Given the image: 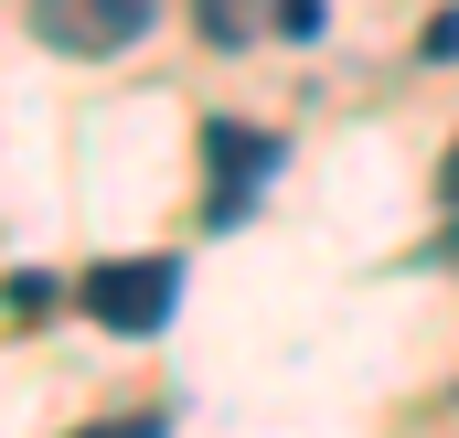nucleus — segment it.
<instances>
[{
    "label": "nucleus",
    "mask_w": 459,
    "mask_h": 438,
    "mask_svg": "<svg viewBox=\"0 0 459 438\" xmlns=\"http://www.w3.org/2000/svg\"><path fill=\"white\" fill-rule=\"evenodd\" d=\"M86 321L128 331V342H150V331L182 311V257H108V267H86Z\"/></svg>",
    "instance_id": "f257e3e1"
},
{
    "label": "nucleus",
    "mask_w": 459,
    "mask_h": 438,
    "mask_svg": "<svg viewBox=\"0 0 459 438\" xmlns=\"http://www.w3.org/2000/svg\"><path fill=\"white\" fill-rule=\"evenodd\" d=\"M150 11L160 0H32V32L54 54H117V43L150 32Z\"/></svg>",
    "instance_id": "f03ea898"
},
{
    "label": "nucleus",
    "mask_w": 459,
    "mask_h": 438,
    "mask_svg": "<svg viewBox=\"0 0 459 438\" xmlns=\"http://www.w3.org/2000/svg\"><path fill=\"white\" fill-rule=\"evenodd\" d=\"M204 161H214V224H235V215H246V193L278 171V139H256V128L214 118V128H204Z\"/></svg>",
    "instance_id": "7ed1b4c3"
},
{
    "label": "nucleus",
    "mask_w": 459,
    "mask_h": 438,
    "mask_svg": "<svg viewBox=\"0 0 459 438\" xmlns=\"http://www.w3.org/2000/svg\"><path fill=\"white\" fill-rule=\"evenodd\" d=\"M204 32H214V43H246V32H256V0H204Z\"/></svg>",
    "instance_id": "20e7f679"
},
{
    "label": "nucleus",
    "mask_w": 459,
    "mask_h": 438,
    "mask_svg": "<svg viewBox=\"0 0 459 438\" xmlns=\"http://www.w3.org/2000/svg\"><path fill=\"white\" fill-rule=\"evenodd\" d=\"M65 438H160V407H128V417H97V428H65Z\"/></svg>",
    "instance_id": "39448f33"
},
{
    "label": "nucleus",
    "mask_w": 459,
    "mask_h": 438,
    "mask_svg": "<svg viewBox=\"0 0 459 438\" xmlns=\"http://www.w3.org/2000/svg\"><path fill=\"white\" fill-rule=\"evenodd\" d=\"M438 257L459 267V139H449V215H438Z\"/></svg>",
    "instance_id": "423d86ee"
},
{
    "label": "nucleus",
    "mask_w": 459,
    "mask_h": 438,
    "mask_svg": "<svg viewBox=\"0 0 459 438\" xmlns=\"http://www.w3.org/2000/svg\"><path fill=\"white\" fill-rule=\"evenodd\" d=\"M449 407H459V396H449Z\"/></svg>",
    "instance_id": "0eeeda50"
}]
</instances>
